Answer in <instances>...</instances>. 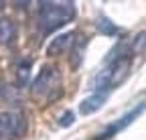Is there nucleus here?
I'll return each instance as SVG.
<instances>
[{"mask_svg":"<svg viewBox=\"0 0 146 140\" xmlns=\"http://www.w3.org/2000/svg\"><path fill=\"white\" fill-rule=\"evenodd\" d=\"M75 16V4L73 2H41V29L43 33H53L67 25Z\"/></svg>","mask_w":146,"mask_h":140,"instance_id":"nucleus-2","label":"nucleus"},{"mask_svg":"<svg viewBox=\"0 0 146 140\" xmlns=\"http://www.w3.org/2000/svg\"><path fill=\"white\" fill-rule=\"evenodd\" d=\"M73 124V112H65L63 116H61V120H59V126H71Z\"/></svg>","mask_w":146,"mask_h":140,"instance_id":"nucleus-12","label":"nucleus"},{"mask_svg":"<svg viewBox=\"0 0 146 140\" xmlns=\"http://www.w3.org/2000/svg\"><path fill=\"white\" fill-rule=\"evenodd\" d=\"M29 71H31V61H23L16 69V79H18V85H25L27 79H29Z\"/></svg>","mask_w":146,"mask_h":140,"instance_id":"nucleus-9","label":"nucleus"},{"mask_svg":"<svg viewBox=\"0 0 146 140\" xmlns=\"http://www.w3.org/2000/svg\"><path fill=\"white\" fill-rule=\"evenodd\" d=\"M81 59H83V55H81V39H77L75 43H73V69L79 67Z\"/></svg>","mask_w":146,"mask_h":140,"instance_id":"nucleus-11","label":"nucleus"},{"mask_svg":"<svg viewBox=\"0 0 146 140\" xmlns=\"http://www.w3.org/2000/svg\"><path fill=\"white\" fill-rule=\"evenodd\" d=\"M53 90H55V94H61V77H59V71L55 67H43L41 71H39V75L35 77L31 92L36 98H47V100L51 98V100H55L53 94H51Z\"/></svg>","mask_w":146,"mask_h":140,"instance_id":"nucleus-3","label":"nucleus"},{"mask_svg":"<svg viewBox=\"0 0 146 140\" xmlns=\"http://www.w3.org/2000/svg\"><path fill=\"white\" fill-rule=\"evenodd\" d=\"M106 100H108V94H91L89 98L81 100V104H79V114L89 116V114L98 112L104 104H106Z\"/></svg>","mask_w":146,"mask_h":140,"instance_id":"nucleus-7","label":"nucleus"},{"mask_svg":"<svg viewBox=\"0 0 146 140\" xmlns=\"http://www.w3.org/2000/svg\"><path fill=\"white\" fill-rule=\"evenodd\" d=\"M132 69V53H122L114 55V59L110 61L96 77L91 79L89 87L94 90V94H110V90L118 87Z\"/></svg>","mask_w":146,"mask_h":140,"instance_id":"nucleus-1","label":"nucleus"},{"mask_svg":"<svg viewBox=\"0 0 146 140\" xmlns=\"http://www.w3.org/2000/svg\"><path fill=\"white\" fill-rule=\"evenodd\" d=\"M98 31L102 33V35H116L118 33V27L112 23V21H108V19H102L98 21Z\"/></svg>","mask_w":146,"mask_h":140,"instance_id":"nucleus-10","label":"nucleus"},{"mask_svg":"<svg viewBox=\"0 0 146 140\" xmlns=\"http://www.w3.org/2000/svg\"><path fill=\"white\" fill-rule=\"evenodd\" d=\"M144 110H146V102H140L138 106H134L130 112H126L122 118H118L116 122H112V124H110V126H108V128L100 134V138H98V140H110L112 136H116L118 132H122L124 128L130 126V124H132V122H134V120H136V118H138Z\"/></svg>","mask_w":146,"mask_h":140,"instance_id":"nucleus-5","label":"nucleus"},{"mask_svg":"<svg viewBox=\"0 0 146 140\" xmlns=\"http://www.w3.org/2000/svg\"><path fill=\"white\" fill-rule=\"evenodd\" d=\"M75 31H67V33H61L57 35L55 39H51V43L47 45V55L51 57H57V55H63L67 49L73 47V43H75Z\"/></svg>","mask_w":146,"mask_h":140,"instance_id":"nucleus-6","label":"nucleus"},{"mask_svg":"<svg viewBox=\"0 0 146 140\" xmlns=\"http://www.w3.org/2000/svg\"><path fill=\"white\" fill-rule=\"evenodd\" d=\"M25 116L21 112H0V140H14L25 132Z\"/></svg>","mask_w":146,"mask_h":140,"instance_id":"nucleus-4","label":"nucleus"},{"mask_svg":"<svg viewBox=\"0 0 146 140\" xmlns=\"http://www.w3.org/2000/svg\"><path fill=\"white\" fill-rule=\"evenodd\" d=\"M16 37V27L10 19H0V45H10Z\"/></svg>","mask_w":146,"mask_h":140,"instance_id":"nucleus-8","label":"nucleus"}]
</instances>
